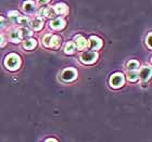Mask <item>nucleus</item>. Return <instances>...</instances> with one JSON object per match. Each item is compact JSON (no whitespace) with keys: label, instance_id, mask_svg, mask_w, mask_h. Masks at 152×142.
I'll list each match as a JSON object with an SVG mask.
<instances>
[{"label":"nucleus","instance_id":"f3484780","mask_svg":"<svg viewBox=\"0 0 152 142\" xmlns=\"http://www.w3.org/2000/svg\"><path fill=\"white\" fill-rule=\"evenodd\" d=\"M20 33V36H21V38H31L33 35V32L31 31V29H28L27 27H24V28H22L21 31H19Z\"/></svg>","mask_w":152,"mask_h":142},{"label":"nucleus","instance_id":"f03ea898","mask_svg":"<svg viewBox=\"0 0 152 142\" xmlns=\"http://www.w3.org/2000/svg\"><path fill=\"white\" fill-rule=\"evenodd\" d=\"M80 61L85 64H92L95 63L97 59H98V53L96 51H86V52H83L79 57Z\"/></svg>","mask_w":152,"mask_h":142},{"label":"nucleus","instance_id":"412c9836","mask_svg":"<svg viewBox=\"0 0 152 142\" xmlns=\"http://www.w3.org/2000/svg\"><path fill=\"white\" fill-rule=\"evenodd\" d=\"M50 39H51L50 34H47V35L44 37V39H42V44H44L46 48H50Z\"/></svg>","mask_w":152,"mask_h":142},{"label":"nucleus","instance_id":"a878e982","mask_svg":"<svg viewBox=\"0 0 152 142\" xmlns=\"http://www.w3.org/2000/svg\"><path fill=\"white\" fill-rule=\"evenodd\" d=\"M46 142H57V140H54V139H48Z\"/></svg>","mask_w":152,"mask_h":142},{"label":"nucleus","instance_id":"423d86ee","mask_svg":"<svg viewBox=\"0 0 152 142\" xmlns=\"http://www.w3.org/2000/svg\"><path fill=\"white\" fill-rule=\"evenodd\" d=\"M74 44H75V48H77L78 50H84L86 47H87V40L85 39V37H83V36L78 35L75 37V42H74Z\"/></svg>","mask_w":152,"mask_h":142},{"label":"nucleus","instance_id":"ddd939ff","mask_svg":"<svg viewBox=\"0 0 152 142\" xmlns=\"http://www.w3.org/2000/svg\"><path fill=\"white\" fill-rule=\"evenodd\" d=\"M61 46V37L58 35H54V36H51V39H50V47L53 48V49H58V48H60Z\"/></svg>","mask_w":152,"mask_h":142},{"label":"nucleus","instance_id":"0eeeda50","mask_svg":"<svg viewBox=\"0 0 152 142\" xmlns=\"http://www.w3.org/2000/svg\"><path fill=\"white\" fill-rule=\"evenodd\" d=\"M64 26H65V21H64L62 17H59V19L53 20V21L50 23V27L52 29H56V31L62 29Z\"/></svg>","mask_w":152,"mask_h":142},{"label":"nucleus","instance_id":"4be33fe9","mask_svg":"<svg viewBox=\"0 0 152 142\" xmlns=\"http://www.w3.org/2000/svg\"><path fill=\"white\" fill-rule=\"evenodd\" d=\"M19 12L18 11H10L9 12V19H11L13 22H16V20L19 19Z\"/></svg>","mask_w":152,"mask_h":142},{"label":"nucleus","instance_id":"f8f14e48","mask_svg":"<svg viewBox=\"0 0 152 142\" xmlns=\"http://www.w3.org/2000/svg\"><path fill=\"white\" fill-rule=\"evenodd\" d=\"M23 10H24L26 13L32 14V13L36 10L35 2H33V1H26V2H24L23 3Z\"/></svg>","mask_w":152,"mask_h":142},{"label":"nucleus","instance_id":"a211bd4d","mask_svg":"<svg viewBox=\"0 0 152 142\" xmlns=\"http://www.w3.org/2000/svg\"><path fill=\"white\" fill-rule=\"evenodd\" d=\"M75 44H74V42H72V41H70V42H67L66 46H65V48H64V52L66 54H72L74 53V51H75Z\"/></svg>","mask_w":152,"mask_h":142},{"label":"nucleus","instance_id":"dca6fc26","mask_svg":"<svg viewBox=\"0 0 152 142\" xmlns=\"http://www.w3.org/2000/svg\"><path fill=\"white\" fill-rule=\"evenodd\" d=\"M44 16L48 17V19H53L56 16V13H54V10L52 7H48V8H45L44 9Z\"/></svg>","mask_w":152,"mask_h":142},{"label":"nucleus","instance_id":"f257e3e1","mask_svg":"<svg viewBox=\"0 0 152 142\" xmlns=\"http://www.w3.org/2000/svg\"><path fill=\"white\" fill-rule=\"evenodd\" d=\"M4 65L10 71H16L19 70L20 65H21V59L18 54L11 53L4 60Z\"/></svg>","mask_w":152,"mask_h":142},{"label":"nucleus","instance_id":"9d476101","mask_svg":"<svg viewBox=\"0 0 152 142\" xmlns=\"http://www.w3.org/2000/svg\"><path fill=\"white\" fill-rule=\"evenodd\" d=\"M8 37H9V40L12 41L13 44H19L20 41H21V36H20V33L18 29H12V31H10Z\"/></svg>","mask_w":152,"mask_h":142},{"label":"nucleus","instance_id":"6ab92c4d","mask_svg":"<svg viewBox=\"0 0 152 142\" xmlns=\"http://www.w3.org/2000/svg\"><path fill=\"white\" fill-rule=\"evenodd\" d=\"M16 23H18L19 25L24 26V27H26V25H28V19H27L26 16H22V15H20V16H19V19L16 20Z\"/></svg>","mask_w":152,"mask_h":142},{"label":"nucleus","instance_id":"4468645a","mask_svg":"<svg viewBox=\"0 0 152 142\" xmlns=\"http://www.w3.org/2000/svg\"><path fill=\"white\" fill-rule=\"evenodd\" d=\"M36 44H37V42H36L35 39L29 38V39H27V40L23 42V48L26 49V50H32V49H34L36 47Z\"/></svg>","mask_w":152,"mask_h":142},{"label":"nucleus","instance_id":"6e6552de","mask_svg":"<svg viewBox=\"0 0 152 142\" xmlns=\"http://www.w3.org/2000/svg\"><path fill=\"white\" fill-rule=\"evenodd\" d=\"M140 78L142 79L143 82H147V80H149L150 77H151V68L150 66H145L142 67L141 70H140V73L138 74Z\"/></svg>","mask_w":152,"mask_h":142},{"label":"nucleus","instance_id":"393cba45","mask_svg":"<svg viewBox=\"0 0 152 142\" xmlns=\"http://www.w3.org/2000/svg\"><path fill=\"white\" fill-rule=\"evenodd\" d=\"M147 44H148V47L151 48L152 44H151V34L148 35V38H147Z\"/></svg>","mask_w":152,"mask_h":142},{"label":"nucleus","instance_id":"39448f33","mask_svg":"<svg viewBox=\"0 0 152 142\" xmlns=\"http://www.w3.org/2000/svg\"><path fill=\"white\" fill-rule=\"evenodd\" d=\"M89 46L92 50H98L102 46V40L97 36H91L89 39Z\"/></svg>","mask_w":152,"mask_h":142},{"label":"nucleus","instance_id":"1a4fd4ad","mask_svg":"<svg viewBox=\"0 0 152 142\" xmlns=\"http://www.w3.org/2000/svg\"><path fill=\"white\" fill-rule=\"evenodd\" d=\"M56 14H66L69 12V8L64 3H57L54 7H52Z\"/></svg>","mask_w":152,"mask_h":142},{"label":"nucleus","instance_id":"2eb2a0df","mask_svg":"<svg viewBox=\"0 0 152 142\" xmlns=\"http://www.w3.org/2000/svg\"><path fill=\"white\" fill-rule=\"evenodd\" d=\"M138 68H139V62L137 60H130L127 63V70L129 72H137Z\"/></svg>","mask_w":152,"mask_h":142},{"label":"nucleus","instance_id":"5701e85b","mask_svg":"<svg viewBox=\"0 0 152 142\" xmlns=\"http://www.w3.org/2000/svg\"><path fill=\"white\" fill-rule=\"evenodd\" d=\"M6 25H7L6 20L3 19V17H1V16H0V29L4 28V27H6Z\"/></svg>","mask_w":152,"mask_h":142},{"label":"nucleus","instance_id":"b1692460","mask_svg":"<svg viewBox=\"0 0 152 142\" xmlns=\"http://www.w3.org/2000/svg\"><path fill=\"white\" fill-rule=\"evenodd\" d=\"M6 44V40H4V37L2 35H0V47H3Z\"/></svg>","mask_w":152,"mask_h":142},{"label":"nucleus","instance_id":"9b49d317","mask_svg":"<svg viewBox=\"0 0 152 142\" xmlns=\"http://www.w3.org/2000/svg\"><path fill=\"white\" fill-rule=\"evenodd\" d=\"M31 27L35 31H40L42 27H44V22L40 17H35L34 20H32L31 22Z\"/></svg>","mask_w":152,"mask_h":142},{"label":"nucleus","instance_id":"aec40b11","mask_svg":"<svg viewBox=\"0 0 152 142\" xmlns=\"http://www.w3.org/2000/svg\"><path fill=\"white\" fill-rule=\"evenodd\" d=\"M127 78L130 82H136V80H138L139 76H138V73L137 72H128L127 73Z\"/></svg>","mask_w":152,"mask_h":142},{"label":"nucleus","instance_id":"20e7f679","mask_svg":"<svg viewBox=\"0 0 152 142\" xmlns=\"http://www.w3.org/2000/svg\"><path fill=\"white\" fill-rule=\"evenodd\" d=\"M76 77H77V72L74 68H71V67L64 70L62 75H61V78H62L63 82H72Z\"/></svg>","mask_w":152,"mask_h":142},{"label":"nucleus","instance_id":"7ed1b4c3","mask_svg":"<svg viewBox=\"0 0 152 142\" xmlns=\"http://www.w3.org/2000/svg\"><path fill=\"white\" fill-rule=\"evenodd\" d=\"M110 85L112 88H121L124 85V76L121 73H115L110 78Z\"/></svg>","mask_w":152,"mask_h":142}]
</instances>
